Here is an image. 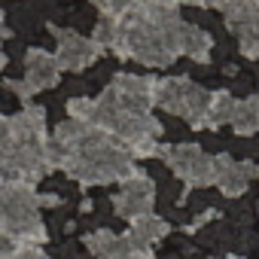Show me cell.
I'll return each instance as SVG.
<instances>
[{
  "mask_svg": "<svg viewBox=\"0 0 259 259\" xmlns=\"http://www.w3.org/2000/svg\"><path fill=\"white\" fill-rule=\"evenodd\" d=\"M52 141L64 147V165L61 171L76 180L79 186H107V183H122L138 171L135 156L128 153L113 135L101 128L82 125V122H61Z\"/></svg>",
  "mask_w": 259,
  "mask_h": 259,
  "instance_id": "1",
  "label": "cell"
},
{
  "mask_svg": "<svg viewBox=\"0 0 259 259\" xmlns=\"http://www.w3.org/2000/svg\"><path fill=\"white\" fill-rule=\"evenodd\" d=\"M159 159L183 180V195L213 186V156H207L198 144H162Z\"/></svg>",
  "mask_w": 259,
  "mask_h": 259,
  "instance_id": "2",
  "label": "cell"
},
{
  "mask_svg": "<svg viewBox=\"0 0 259 259\" xmlns=\"http://www.w3.org/2000/svg\"><path fill=\"white\" fill-rule=\"evenodd\" d=\"M223 22L238 37L244 58L259 61V0H223Z\"/></svg>",
  "mask_w": 259,
  "mask_h": 259,
  "instance_id": "3",
  "label": "cell"
},
{
  "mask_svg": "<svg viewBox=\"0 0 259 259\" xmlns=\"http://www.w3.org/2000/svg\"><path fill=\"white\" fill-rule=\"evenodd\" d=\"M49 34L55 37V52H52V55H55V61H58L61 73H64V70L79 73V70L92 67V64L104 55V49H101L92 37L76 34V31H70V28L49 25Z\"/></svg>",
  "mask_w": 259,
  "mask_h": 259,
  "instance_id": "4",
  "label": "cell"
},
{
  "mask_svg": "<svg viewBox=\"0 0 259 259\" xmlns=\"http://www.w3.org/2000/svg\"><path fill=\"white\" fill-rule=\"evenodd\" d=\"M153 89H156V76H138V73H116L107 85L119 110L135 116L153 113Z\"/></svg>",
  "mask_w": 259,
  "mask_h": 259,
  "instance_id": "5",
  "label": "cell"
},
{
  "mask_svg": "<svg viewBox=\"0 0 259 259\" xmlns=\"http://www.w3.org/2000/svg\"><path fill=\"white\" fill-rule=\"evenodd\" d=\"M153 204H156V183L144 171H135L128 180H122V189L113 195L116 217H122L128 223L138 220V217L153 213Z\"/></svg>",
  "mask_w": 259,
  "mask_h": 259,
  "instance_id": "6",
  "label": "cell"
},
{
  "mask_svg": "<svg viewBox=\"0 0 259 259\" xmlns=\"http://www.w3.org/2000/svg\"><path fill=\"white\" fill-rule=\"evenodd\" d=\"M256 177V165L253 162H238L232 159L229 153H220L213 156V186L226 195V198H238L247 192V186L253 183Z\"/></svg>",
  "mask_w": 259,
  "mask_h": 259,
  "instance_id": "7",
  "label": "cell"
},
{
  "mask_svg": "<svg viewBox=\"0 0 259 259\" xmlns=\"http://www.w3.org/2000/svg\"><path fill=\"white\" fill-rule=\"evenodd\" d=\"M58 82H61V67H58L55 55L46 52V49L31 46V49L25 52V85L37 95V92L55 89Z\"/></svg>",
  "mask_w": 259,
  "mask_h": 259,
  "instance_id": "8",
  "label": "cell"
},
{
  "mask_svg": "<svg viewBox=\"0 0 259 259\" xmlns=\"http://www.w3.org/2000/svg\"><path fill=\"white\" fill-rule=\"evenodd\" d=\"M10 135L13 144H46V110L25 104L16 116H10Z\"/></svg>",
  "mask_w": 259,
  "mask_h": 259,
  "instance_id": "9",
  "label": "cell"
},
{
  "mask_svg": "<svg viewBox=\"0 0 259 259\" xmlns=\"http://www.w3.org/2000/svg\"><path fill=\"white\" fill-rule=\"evenodd\" d=\"M189 85H192L189 76H165V79H156L153 107H159V110H165L171 116H183V104H186Z\"/></svg>",
  "mask_w": 259,
  "mask_h": 259,
  "instance_id": "10",
  "label": "cell"
},
{
  "mask_svg": "<svg viewBox=\"0 0 259 259\" xmlns=\"http://www.w3.org/2000/svg\"><path fill=\"white\" fill-rule=\"evenodd\" d=\"M168 232H171V223H168V220H162V217H156V213H147V217L132 220V229H128L125 238L132 241L135 247L153 250V244H159Z\"/></svg>",
  "mask_w": 259,
  "mask_h": 259,
  "instance_id": "11",
  "label": "cell"
},
{
  "mask_svg": "<svg viewBox=\"0 0 259 259\" xmlns=\"http://www.w3.org/2000/svg\"><path fill=\"white\" fill-rule=\"evenodd\" d=\"M229 125L235 128L238 138H250L259 132V95H250L244 101H235V110H232V119Z\"/></svg>",
  "mask_w": 259,
  "mask_h": 259,
  "instance_id": "12",
  "label": "cell"
},
{
  "mask_svg": "<svg viewBox=\"0 0 259 259\" xmlns=\"http://www.w3.org/2000/svg\"><path fill=\"white\" fill-rule=\"evenodd\" d=\"M210 52H213V40L204 28H195V25H186L183 31V55L192 58L195 64H207L210 61Z\"/></svg>",
  "mask_w": 259,
  "mask_h": 259,
  "instance_id": "13",
  "label": "cell"
},
{
  "mask_svg": "<svg viewBox=\"0 0 259 259\" xmlns=\"http://www.w3.org/2000/svg\"><path fill=\"white\" fill-rule=\"evenodd\" d=\"M207 101H210V89L192 82L189 85V95H186V104H183V116L189 122V128H195V132H201L204 128V113H207Z\"/></svg>",
  "mask_w": 259,
  "mask_h": 259,
  "instance_id": "14",
  "label": "cell"
},
{
  "mask_svg": "<svg viewBox=\"0 0 259 259\" xmlns=\"http://www.w3.org/2000/svg\"><path fill=\"white\" fill-rule=\"evenodd\" d=\"M232 110H235V98H232V92H226V89H220V92H210L207 113H204V128L217 132V128L229 125V119H232Z\"/></svg>",
  "mask_w": 259,
  "mask_h": 259,
  "instance_id": "15",
  "label": "cell"
},
{
  "mask_svg": "<svg viewBox=\"0 0 259 259\" xmlns=\"http://www.w3.org/2000/svg\"><path fill=\"white\" fill-rule=\"evenodd\" d=\"M67 116L73 122L89 125V119H92V98H70L67 101Z\"/></svg>",
  "mask_w": 259,
  "mask_h": 259,
  "instance_id": "16",
  "label": "cell"
},
{
  "mask_svg": "<svg viewBox=\"0 0 259 259\" xmlns=\"http://www.w3.org/2000/svg\"><path fill=\"white\" fill-rule=\"evenodd\" d=\"M135 4H141V0H98V10H101V16H122Z\"/></svg>",
  "mask_w": 259,
  "mask_h": 259,
  "instance_id": "17",
  "label": "cell"
},
{
  "mask_svg": "<svg viewBox=\"0 0 259 259\" xmlns=\"http://www.w3.org/2000/svg\"><path fill=\"white\" fill-rule=\"evenodd\" d=\"M4 89H10L22 104H31V98H34V92L25 85V79H7V85H4Z\"/></svg>",
  "mask_w": 259,
  "mask_h": 259,
  "instance_id": "18",
  "label": "cell"
},
{
  "mask_svg": "<svg viewBox=\"0 0 259 259\" xmlns=\"http://www.w3.org/2000/svg\"><path fill=\"white\" fill-rule=\"evenodd\" d=\"M10 259H49L40 247H16V253Z\"/></svg>",
  "mask_w": 259,
  "mask_h": 259,
  "instance_id": "19",
  "label": "cell"
},
{
  "mask_svg": "<svg viewBox=\"0 0 259 259\" xmlns=\"http://www.w3.org/2000/svg\"><path fill=\"white\" fill-rule=\"evenodd\" d=\"M180 7H198V10H220L223 0H177Z\"/></svg>",
  "mask_w": 259,
  "mask_h": 259,
  "instance_id": "20",
  "label": "cell"
},
{
  "mask_svg": "<svg viewBox=\"0 0 259 259\" xmlns=\"http://www.w3.org/2000/svg\"><path fill=\"white\" fill-rule=\"evenodd\" d=\"M16 247H19V244H16L10 235H4V232H0V259H10V256L16 253Z\"/></svg>",
  "mask_w": 259,
  "mask_h": 259,
  "instance_id": "21",
  "label": "cell"
},
{
  "mask_svg": "<svg viewBox=\"0 0 259 259\" xmlns=\"http://www.w3.org/2000/svg\"><path fill=\"white\" fill-rule=\"evenodd\" d=\"M213 217H217V210H204L201 217H195V220H192V223L186 226V232H195V229H201V226H204L207 220H213Z\"/></svg>",
  "mask_w": 259,
  "mask_h": 259,
  "instance_id": "22",
  "label": "cell"
},
{
  "mask_svg": "<svg viewBox=\"0 0 259 259\" xmlns=\"http://www.w3.org/2000/svg\"><path fill=\"white\" fill-rule=\"evenodd\" d=\"M10 37V28H7V19H4V13H0V43H4Z\"/></svg>",
  "mask_w": 259,
  "mask_h": 259,
  "instance_id": "23",
  "label": "cell"
},
{
  "mask_svg": "<svg viewBox=\"0 0 259 259\" xmlns=\"http://www.w3.org/2000/svg\"><path fill=\"white\" fill-rule=\"evenodd\" d=\"M7 67V55H4V49H0V70Z\"/></svg>",
  "mask_w": 259,
  "mask_h": 259,
  "instance_id": "24",
  "label": "cell"
},
{
  "mask_svg": "<svg viewBox=\"0 0 259 259\" xmlns=\"http://www.w3.org/2000/svg\"><path fill=\"white\" fill-rule=\"evenodd\" d=\"M223 259H241V256H223Z\"/></svg>",
  "mask_w": 259,
  "mask_h": 259,
  "instance_id": "25",
  "label": "cell"
},
{
  "mask_svg": "<svg viewBox=\"0 0 259 259\" xmlns=\"http://www.w3.org/2000/svg\"><path fill=\"white\" fill-rule=\"evenodd\" d=\"M92 4H95V7H98V0H92Z\"/></svg>",
  "mask_w": 259,
  "mask_h": 259,
  "instance_id": "26",
  "label": "cell"
},
{
  "mask_svg": "<svg viewBox=\"0 0 259 259\" xmlns=\"http://www.w3.org/2000/svg\"><path fill=\"white\" fill-rule=\"evenodd\" d=\"M256 177H259V168H256Z\"/></svg>",
  "mask_w": 259,
  "mask_h": 259,
  "instance_id": "27",
  "label": "cell"
}]
</instances>
